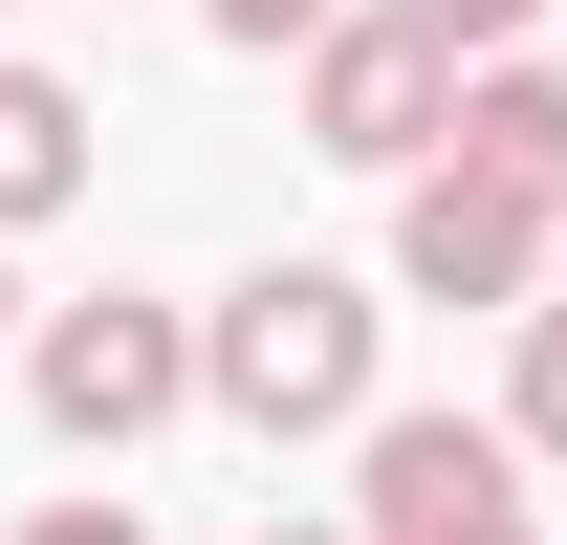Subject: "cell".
<instances>
[{
    "instance_id": "1",
    "label": "cell",
    "mask_w": 567,
    "mask_h": 545,
    "mask_svg": "<svg viewBox=\"0 0 567 545\" xmlns=\"http://www.w3.org/2000/svg\"><path fill=\"white\" fill-rule=\"evenodd\" d=\"M371 371H393V306H371L350 263H240L197 306V393L240 414V436H371Z\"/></svg>"
},
{
    "instance_id": "2",
    "label": "cell",
    "mask_w": 567,
    "mask_h": 545,
    "mask_svg": "<svg viewBox=\"0 0 567 545\" xmlns=\"http://www.w3.org/2000/svg\"><path fill=\"white\" fill-rule=\"evenodd\" d=\"M22 393H44V436H66V459H132L153 414H197V306L87 284V306H44V328H22Z\"/></svg>"
},
{
    "instance_id": "3",
    "label": "cell",
    "mask_w": 567,
    "mask_h": 545,
    "mask_svg": "<svg viewBox=\"0 0 567 545\" xmlns=\"http://www.w3.org/2000/svg\"><path fill=\"white\" fill-rule=\"evenodd\" d=\"M350 524L371 545H524V436L502 414H371L350 436Z\"/></svg>"
},
{
    "instance_id": "4",
    "label": "cell",
    "mask_w": 567,
    "mask_h": 545,
    "mask_svg": "<svg viewBox=\"0 0 567 545\" xmlns=\"http://www.w3.org/2000/svg\"><path fill=\"white\" fill-rule=\"evenodd\" d=\"M284 88H306V153H350V175H393V197L458 153V66H436L415 22H328Z\"/></svg>"
},
{
    "instance_id": "5",
    "label": "cell",
    "mask_w": 567,
    "mask_h": 545,
    "mask_svg": "<svg viewBox=\"0 0 567 545\" xmlns=\"http://www.w3.org/2000/svg\"><path fill=\"white\" fill-rule=\"evenodd\" d=\"M546 263H567V197H524V175H458L436 153L393 197V284L415 306H546Z\"/></svg>"
},
{
    "instance_id": "6",
    "label": "cell",
    "mask_w": 567,
    "mask_h": 545,
    "mask_svg": "<svg viewBox=\"0 0 567 545\" xmlns=\"http://www.w3.org/2000/svg\"><path fill=\"white\" fill-rule=\"evenodd\" d=\"M87 197V88L66 66H0V240H44Z\"/></svg>"
},
{
    "instance_id": "7",
    "label": "cell",
    "mask_w": 567,
    "mask_h": 545,
    "mask_svg": "<svg viewBox=\"0 0 567 545\" xmlns=\"http://www.w3.org/2000/svg\"><path fill=\"white\" fill-rule=\"evenodd\" d=\"M458 175L567 197V66H458Z\"/></svg>"
},
{
    "instance_id": "8",
    "label": "cell",
    "mask_w": 567,
    "mask_h": 545,
    "mask_svg": "<svg viewBox=\"0 0 567 545\" xmlns=\"http://www.w3.org/2000/svg\"><path fill=\"white\" fill-rule=\"evenodd\" d=\"M371 22H415L436 66H546V0H371Z\"/></svg>"
},
{
    "instance_id": "9",
    "label": "cell",
    "mask_w": 567,
    "mask_h": 545,
    "mask_svg": "<svg viewBox=\"0 0 567 545\" xmlns=\"http://www.w3.org/2000/svg\"><path fill=\"white\" fill-rule=\"evenodd\" d=\"M502 436L567 459V306H524V349H502Z\"/></svg>"
},
{
    "instance_id": "10",
    "label": "cell",
    "mask_w": 567,
    "mask_h": 545,
    "mask_svg": "<svg viewBox=\"0 0 567 545\" xmlns=\"http://www.w3.org/2000/svg\"><path fill=\"white\" fill-rule=\"evenodd\" d=\"M218 44H240V66H306V44H328V22H371V0H197Z\"/></svg>"
},
{
    "instance_id": "11",
    "label": "cell",
    "mask_w": 567,
    "mask_h": 545,
    "mask_svg": "<svg viewBox=\"0 0 567 545\" xmlns=\"http://www.w3.org/2000/svg\"><path fill=\"white\" fill-rule=\"evenodd\" d=\"M22 545H153V524H132V502H44Z\"/></svg>"
},
{
    "instance_id": "12",
    "label": "cell",
    "mask_w": 567,
    "mask_h": 545,
    "mask_svg": "<svg viewBox=\"0 0 567 545\" xmlns=\"http://www.w3.org/2000/svg\"><path fill=\"white\" fill-rule=\"evenodd\" d=\"M22 328H44V306H22V240H0V349H22Z\"/></svg>"
},
{
    "instance_id": "13",
    "label": "cell",
    "mask_w": 567,
    "mask_h": 545,
    "mask_svg": "<svg viewBox=\"0 0 567 545\" xmlns=\"http://www.w3.org/2000/svg\"><path fill=\"white\" fill-rule=\"evenodd\" d=\"M262 545H371V524H262Z\"/></svg>"
},
{
    "instance_id": "14",
    "label": "cell",
    "mask_w": 567,
    "mask_h": 545,
    "mask_svg": "<svg viewBox=\"0 0 567 545\" xmlns=\"http://www.w3.org/2000/svg\"><path fill=\"white\" fill-rule=\"evenodd\" d=\"M0 66H22V44H0Z\"/></svg>"
}]
</instances>
